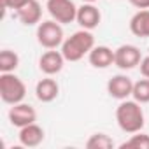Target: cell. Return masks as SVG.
Here are the masks:
<instances>
[{"label": "cell", "mask_w": 149, "mask_h": 149, "mask_svg": "<svg viewBox=\"0 0 149 149\" xmlns=\"http://www.w3.org/2000/svg\"><path fill=\"white\" fill-rule=\"evenodd\" d=\"M65 56L61 54V51H56V49H49L46 51L40 60H39V68L46 74V76H54V74L61 72L63 68V63H65Z\"/></svg>", "instance_id": "9"}, {"label": "cell", "mask_w": 149, "mask_h": 149, "mask_svg": "<svg viewBox=\"0 0 149 149\" xmlns=\"http://www.w3.org/2000/svg\"><path fill=\"white\" fill-rule=\"evenodd\" d=\"M130 32L135 37H149V9H139L130 19Z\"/></svg>", "instance_id": "15"}, {"label": "cell", "mask_w": 149, "mask_h": 149, "mask_svg": "<svg viewBox=\"0 0 149 149\" xmlns=\"http://www.w3.org/2000/svg\"><path fill=\"white\" fill-rule=\"evenodd\" d=\"M35 119H37V112H35V109H33L32 105H28V104L19 102V104H14V105L9 109V121H11L13 126L23 128V126H26V125L35 123Z\"/></svg>", "instance_id": "7"}, {"label": "cell", "mask_w": 149, "mask_h": 149, "mask_svg": "<svg viewBox=\"0 0 149 149\" xmlns=\"http://www.w3.org/2000/svg\"><path fill=\"white\" fill-rule=\"evenodd\" d=\"M37 40L46 49H56L63 44V28L61 23L54 19H47L39 23L37 26Z\"/></svg>", "instance_id": "4"}, {"label": "cell", "mask_w": 149, "mask_h": 149, "mask_svg": "<svg viewBox=\"0 0 149 149\" xmlns=\"http://www.w3.org/2000/svg\"><path fill=\"white\" fill-rule=\"evenodd\" d=\"M58 93H60V86H58V83H56L54 79H51V77L40 79V81L37 83V86H35V97H37L40 102H44V104L53 102V100L58 97Z\"/></svg>", "instance_id": "14"}, {"label": "cell", "mask_w": 149, "mask_h": 149, "mask_svg": "<svg viewBox=\"0 0 149 149\" xmlns=\"http://www.w3.org/2000/svg\"><path fill=\"white\" fill-rule=\"evenodd\" d=\"M76 21L81 25V28L84 30H93L100 25L102 21V14L98 11V7H95L93 4H83L81 7H77V18Z\"/></svg>", "instance_id": "10"}, {"label": "cell", "mask_w": 149, "mask_h": 149, "mask_svg": "<svg viewBox=\"0 0 149 149\" xmlns=\"http://www.w3.org/2000/svg\"><path fill=\"white\" fill-rule=\"evenodd\" d=\"M11 6H13V0H2V7L4 9H11Z\"/></svg>", "instance_id": "22"}, {"label": "cell", "mask_w": 149, "mask_h": 149, "mask_svg": "<svg viewBox=\"0 0 149 149\" xmlns=\"http://www.w3.org/2000/svg\"><path fill=\"white\" fill-rule=\"evenodd\" d=\"M119 147L121 149H149V135L142 133V132H137L126 142H123Z\"/></svg>", "instance_id": "17"}, {"label": "cell", "mask_w": 149, "mask_h": 149, "mask_svg": "<svg viewBox=\"0 0 149 149\" xmlns=\"http://www.w3.org/2000/svg\"><path fill=\"white\" fill-rule=\"evenodd\" d=\"M83 2H86V4H95L97 0H83Z\"/></svg>", "instance_id": "23"}, {"label": "cell", "mask_w": 149, "mask_h": 149, "mask_svg": "<svg viewBox=\"0 0 149 149\" xmlns=\"http://www.w3.org/2000/svg\"><path fill=\"white\" fill-rule=\"evenodd\" d=\"M132 91H133V81L123 74L112 76L107 83V93L116 100H126L132 95Z\"/></svg>", "instance_id": "8"}, {"label": "cell", "mask_w": 149, "mask_h": 149, "mask_svg": "<svg viewBox=\"0 0 149 149\" xmlns=\"http://www.w3.org/2000/svg\"><path fill=\"white\" fill-rule=\"evenodd\" d=\"M132 97L139 104H149V77H144V79L133 83Z\"/></svg>", "instance_id": "18"}, {"label": "cell", "mask_w": 149, "mask_h": 149, "mask_svg": "<svg viewBox=\"0 0 149 149\" xmlns=\"http://www.w3.org/2000/svg\"><path fill=\"white\" fill-rule=\"evenodd\" d=\"M19 21L26 26H33L37 23H40V18H42V7L39 4V0H26V4L21 6L18 11H16Z\"/></svg>", "instance_id": "11"}, {"label": "cell", "mask_w": 149, "mask_h": 149, "mask_svg": "<svg viewBox=\"0 0 149 149\" xmlns=\"http://www.w3.org/2000/svg\"><path fill=\"white\" fill-rule=\"evenodd\" d=\"M0 97L6 104H19L26 97V86L13 72H2L0 74Z\"/></svg>", "instance_id": "3"}, {"label": "cell", "mask_w": 149, "mask_h": 149, "mask_svg": "<svg viewBox=\"0 0 149 149\" xmlns=\"http://www.w3.org/2000/svg\"><path fill=\"white\" fill-rule=\"evenodd\" d=\"M95 47V37L91 30H79L72 33L67 40L61 44V54L67 61H79L84 58V54H90V51Z\"/></svg>", "instance_id": "2"}, {"label": "cell", "mask_w": 149, "mask_h": 149, "mask_svg": "<svg viewBox=\"0 0 149 149\" xmlns=\"http://www.w3.org/2000/svg\"><path fill=\"white\" fill-rule=\"evenodd\" d=\"M140 74L144 77H149V56H146V58H142L140 60Z\"/></svg>", "instance_id": "20"}, {"label": "cell", "mask_w": 149, "mask_h": 149, "mask_svg": "<svg viewBox=\"0 0 149 149\" xmlns=\"http://www.w3.org/2000/svg\"><path fill=\"white\" fill-rule=\"evenodd\" d=\"M88 149H112L114 147V140L107 135V133H95L88 139L86 142Z\"/></svg>", "instance_id": "19"}, {"label": "cell", "mask_w": 149, "mask_h": 149, "mask_svg": "<svg viewBox=\"0 0 149 149\" xmlns=\"http://www.w3.org/2000/svg\"><path fill=\"white\" fill-rule=\"evenodd\" d=\"M116 121L118 126L125 133H137L144 128V112L137 100H121L116 109Z\"/></svg>", "instance_id": "1"}, {"label": "cell", "mask_w": 149, "mask_h": 149, "mask_svg": "<svg viewBox=\"0 0 149 149\" xmlns=\"http://www.w3.org/2000/svg\"><path fill=\"white\" fill-rule=\"evenodd\" d=\"M46 9L49 16L61 25L72 23L77 18V7L72 0H47Z\"/></svg>", "instance_id": "5"}, {"label": "cell", "mask_w": 149, "mask_h": 149, "mask_svg": "<svg viewBox=\"0 0 149 149\" xmlns=\"http://www.w3.org/2000/svg\"><path fill=\"white\" fill-rule=\"evenodd\" d=\"M88 60L95 68H107L114 65V51L107 46H95L90 51Z\"/></svg>", "instance_id": "12"}, {"label": "cell", "mask_w": 149, "mask_h": 149, "mask_svg": "<svg viewBox=\"0 0 149 149\" xmlns=\"http://www.w3.org/2000/svg\"><path fill=\"white\" fill-rule=\"evenodd\" d=\"M19 65V56L11 51V49H4L0 53V72H14Z\"/></svg>", "instance_id": "16"}, {"label": "cell", "mask_w": 149, "mask_h": 149, "mask_svg": "<svg viewBox=\"0 0 149 149\" xmlns=\"http://www.w3.org/2000/svg\"><path fill=\"white\" fill-rule=\"evenodd\" d=\"M140 60H142V54L137 46L123 44L114 51V65L121 70L135 68L137 65H140Z\"/></svg>", "instance_id": "6"}, {"label": "cell", "mask_w": 149, "mask_h": 149, "mask_svg": "<svg viewBox=\"0 0 149 149\" xmlns=\"http://www.w3.org/2000/svg\"><path fill=\"white\" fill-rule=\"evenodd\" d=\"M18 137H19L21 146H25V147H37L44 140V130L37 123H32V125H26V126L19 128V135Z\"/></svg>", "instance_id": "13"}, {"label": "cell", "mask_w": 149, "mask_h": 149, "mask_svg": "<svg viewBox=\"0 0 149 149\" xmlns=\"http://www.w3.org/2000/svg\"><path fill=\"white\" fill-rule=\"evenodd\" d=\"M128 2L137 9H149V0H128Z\"/></svg>", "instance_id": "21"}]
</instances>
